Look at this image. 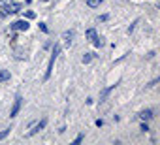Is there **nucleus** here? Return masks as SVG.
Wrapping results in <instances>:
<instances>
[{
    "label": "nucleus",
    "instance_id": "f257e3e1",
    "mask_svg": "<svg viewBox=\"0 0 160 145\" xmlns=\"http://www.w3.org/2000/svg\"><path fill=\"white\" fill-rule=\"evenodd\" d=\"M0 10L2 13H17L21 10V4H15L12 0H0Z\"/></svg>",
    "mask_w": 160,
    "mask_h": 145
},
{
    "label": "nucleus",
    "instance_id": "f03ea898",
    "mask_svg": "<svg viewBox=\"0 0 160 145\" xmlns=\"http://www.w3.org/2000/svg\"><path fill=\"white\" fill-rule=\"evenodd\" d=\"M58 53H60V45H55V47H53V53H51V58H49V64H47V72H45V78H43V79H49L51 70H53V64H55V58L58 57Z\"/></svg>",
    "mask_w": 160,
    "mask_h": 145
},
{
    "label": "nucleus",
    "instance_id": "7ed1b4c3",
    "mask_svg": "<svg viewBox=\"0 0 160 145\" xmlns=\"http://www.w3.org/2000/svg\"><path fill=\"white\" fill-rule=\"evenodd\" d=\"M12 30H28V21L21 19V21L12 23Z\"/></svg>",
    "mask_w": 160,
    "mask_h": 145
},
{
    "label": "nucleus",
    "instance_id": "20e7f679",
    "mask_svg": "<svg viewBox=\"0 0 160 145\" xmlns=\"http://www.w3.org/2000/svg\"><path fill=\"white\" fill-rule=\"evenodd\" d=\"M19 108H21V98L17 96V98H15V104H13V108H12V113H10V117H15V115L19 113Z\"/></svg>",
    "mask_w": 160,
    "mask_h": 145
},
{
    "label": "nucleus",
    "instance_id": "39448f33",
    "mask_svg": "<svg viewBox=\"0 0 160 145\" xmlns=\"http://www.w3.org/2000/svg\"><path fill=\"white\" fill-rule=\"evenodd\" d=\"M43 126H45V121H40V122H38V124H36V126H34V128L28 132V136H34V134H36V132H40Z\"/></svg>",
    "mask_w": 160,
    "mask_h": 145
},
{
    "label": "nucleus",
    "instance_id": "423d86ee",
    "mask_svg": "<svg viewBox=\"0 0 160 145\" xmlns=\"http://www.w3.org/2000/svg\"><path fill=\"white\" fill-rule=\"evenodd\" d=\"M10 79V72L8 70H0V81H8Z\"/></svg>",
    "mask_w": 160,
    "mask_h": 145
},
{
    "label": "nucleus",
    "instance_id": "0eeeda50",
    "mask_svg": "<svg viewBox=\"0 0 160 145\" xmlns=\"http://www.w3.org/2000/svg\"><path fill=\"white\" fill-rule=\"evenodd\" d=\"M87 38H89V40H96V30H94V28H89V30H87Z\"/></svg>",
    "mask_w": 160,
    "mask_h": 145
},
{
    "label": "nucleus",
    "instance_id": "6e6552de",
    "mask_svg": "<svg viewBox=\"0 0 160 145\" xmlns=\"http://www.w3.org/2000/svg\"><path fill=\"white\" fill-rule=\"evenodd\" d=\"M100 2H102V0H87V6H91V8H96Z\"/></svg>",
    "mask_w": 160,
    "mask_h": 145
},
{
    "label": "nucleus",
    "instance_id": "1a4fd4ad",
    "mask_svg": "<svg viewBox=\"0 0 160 145\" xmlns=\"http://www.w3.org/2000/svg\"><path fill=\"white\" fill-rule=\"evenodd\" d=\"M92 57H94L92 53H85V57H83V62H85V64H89V62L92 60Z\"/></svg>",
    "mask_w": 160,
    "mask_h": 145
},
{
    "label": "nucleus",
    "instance_id": "9d476101",
    "mask_svg": "<svg viewBox=\"0 0 160 145\" xmlns=\"http://www.w3.org/2000/svg\"><path fill=\"white\" fill-rule=\"evenodd\" d=\"M141 117H143V119H151V117H152V111H151V109H145V111H141Z\"/></svg>",
    "mask_w": 160,
    "mask_h": 145
},
{
    "label": "nucleus",
    "instance_id": "9b49d317",
    "mask_svg": "<svg viewBox=\"0 0 160 145\" xmlns=\"http://www.w3.org/2000/svg\"><path fill=\"white\" fill-rule=\"evenodd\" d=\"M10 130H12V128H6V130H2V132H0V139H4V138L10 134Z\"/></svg>",
    "mask_w": 160,
    "mask_h": 145
},
{
    "label": "nucleus",
    "instance_id": "f8f14e48",
    "mask_svg": "<svg viewBox=\"0 0 160 145\" xmlns=\"http://www.w3.org/2000/svg\"><path fill=\"white\" fill-rule=\"evenodd\" d=\"M25 17H27V19H34V17H36V13H34V12H30V10H28V12H27V13H25Z\"/></svg>",
    "mask_w": 160,
    "mask_h": 145
},
{
    "label": "nucleus",
    "instance_id": "ddd939ff",
    "mask_svg": "<svg viewBox=\"0 0 160 145\" xmlns=\"http://www.w3.org/2000/svg\"><path fill=\"white\" fill-rule=\"evenodd\" d=\"M81 139H83V134H79V136L75 138V141H73V143H75V145H77V143H81Z\"/></svg>",
    "mask_w": 160,
    "mask_h": 145
},
{
    "label": "nucleus",
    "instance_id": "4468645a",
    "mask_svg": "<svg viewBox=\"0 0 160 145\" xmlns=\"http://www.w3.org/2000/svg\"><path fill=\"white\" fill-rule=\"evenodd\" d=\"M92 42H94V45H96V47H100V45H102V40H100V38H96V40H92Z\"/></svg>",
    "mask_w": 160,
    "mask_h": 145
},
{
    "label": "nucleus",
    "instance_id": "2eb2a0df",
    "mask_svg": "<svg viewBox=\"0 0 160 145\" xmlns=\"http://www.w3.org/2000/svg\"><path fill=\"white\" fill-rule=\"evenodd\" d=\"M25 2H32V0H25Z\"/></svg>",
    "mask_w": 160,
    "mask_h": 145
}]
</instances>
